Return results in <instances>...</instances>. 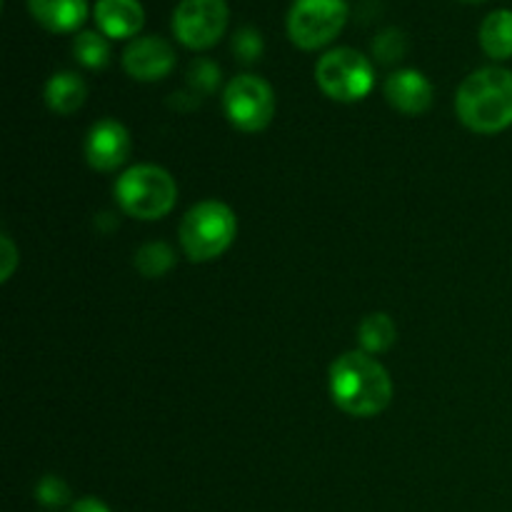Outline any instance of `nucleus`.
Segmentation results:
<instances>
[{"instance_id": "nucleus-10", "label": "nucleus", "mask_w": 512, "mask_h": 512, "mask_svg": "<svg viewBox=\"0 0 512 512\" xmlns=\"http://www.w3.org/2000/svg\"><path fill=\"white\" fill-rule=\"evenodd\" d=\"M130 148H133V143H130L128 128L113 118L98 120L88 130V138L83 145L88 165L100 173L118 170L130 158Z\"/></svg>"}, {"instance_id": "nucleus-17", "label": "nucleus", "mask_w": 512, "mask_h": 512, "mask_svg": "<svg viewBox=\"0 0 512 512\" xmlns=\"http://www.w3.org/2000/svg\"><path fill=\"white\" fill-rule=\"evenodd\" d=\"M73 55L80 65L90 70H103L110 63V43L103 33L80 30L73 40Z\"/></svg>"}, {"instance_id": "nucleus-13", "label": "nucleus", "mask_w": 512, "mask_h": 512, "mask_svg": "<svg viewBox=\"0 0 512 512\" xmlns=\"http://www.w3.org/2000/svg\"><path fill=\"white\" fill-rule=\"evenodd\" d=\"M28 10L50 33H73L88 20V0H28Z\"/></svg>"}, {"instance_id": "nucleus-14", "label": "nucleus", "mask_w": 512, "mask_h": 512, "mask_svg": "<svg viewBox=\"0 0 512 512\" xmlns=\"http://www.w3.org/2000/svg\"><path fill=\"white\" fill-rule=\"evenodd\" d=\"M45 103L53 113L58 115H73L83 108L85 98H88V85L78 73H55L53 78L45 83Z\"/></svg>"}, {"instance_id": "nucleus-18", "label": "nucleus", "mask_w": 512, "mask_h": 512, "mask_svg": "<svg viewBox=\"0 0 512 512\" xmlns=\"http://www.w3.org/2000/svg\"><path fill=\"white\" fill-rule=\"evenodd\" d=\"M175 263V253L170 245L165 243H148L138 250L135 255V268L145 275V278H160L168 273Z\"/></svg>"}, {"instance_id": "nucleus-22", "label": "nucleus", "mask_w": 512, "mask_h": 512, "mask_svg": "<svg viewBox=\"0 0 512 512\" xmlns=\"http://www.w3.org/2000/svg\"><path fill=\"white\" fill-rule=\"evenodd\" d=\"M373 50H375V55L383 60V63H393V60H398L400 55L405 53L403 33H400V30H395V28L385 30V33H380L378 38H375Z\"/></svg>"}, {"instance_id": "nucleus-19", "label": "nucleus", "mask_w": 512, "mask_h": 512, "mask_svg": "<svg viewBox=\"0 0 512 512\" xmlns=\"http://www.w3.org/2000/svg\"><path fill=\"white\" fill-rule=\"evenodd\" d=\"M35 500L50 510L63 508V505L70 503L68 483H65L63 478H58V475H45V478L35 485Z\"/></svg>"}, {"instance_id": "nucleus-1", "label": "nucleus", "mask_w": 512, "mask_h": 512, "mask_svg": "<svg viewBox=\"0 0 512 512\" xmlns=\"http://www.w3.org/2000/svg\"><path fill=\"white\" fill-rule=\"evenodd\" d=\"M330 398L353 418H373L393 400V380L380 360L365 350L345 353L330 365Z\"/></svg>"}, {"instance_id": "nucleus-24", "label": "nucleus", "mask_w": 512, "mask_h": 512, "mask_svg": "<svg viewBox=\"0 0 512 512\" xmlns=\"http://www.w3.org/2000/svg\"><path fill=\"white\" fill-rule=\"evenodd\" d=\"M70 512H110V508L105 503H100L98 498H83L78 503H73Z\"/></svg>"}, {"instance_id": "nucleus-3", "label": "nucleus", "mask_w": 512, "mask_h": 512, "mask_svg": "<svg viewBox=\"0 0 512 512\" xmlns=\"http://www.w3.org/2000/svg\"><path fill=\"white\" fill-rule=\"evenodd\" d=\"M238 218L220 200H203L185 213L180 223V245L193 263H210L233 245Z\"/></svg>"}, {"instance_id": "nucleus-16", "label": "nucleus", "mask_w": 512, "mask_h": 512, "mask_svg": "<svg viewBox=\"0 0 512 512\" xmlns=\"http://www.w3.org/2000/svg\"><path fill=\"white\" fill-rule=\"evenodd\" d=\"M395 323L390 320V315L385 313H373L368 318H363V323L358 325V340L363 345L365 353H385L390 345L395 343Z\"/></svg>"}, {"instance_id": "nucleus-25", "label": "nucleus", "mask_w": 512, "mask_h": 512, "mask_svg": "<svg viewBox=\"0 0 512 512\" xmlns=\"http://www.w3.org/2000/svg\"><path fill=\"white\" fill-rule=\"evenodd\" d=\"M463 3H473L475 5V3H485V0H463Z\"/></svg>"}, {"instance_id": "nucleus-8", "label": "nucleus", "mask_w": 512, "mask_h": 512, "mask_svg": "<svg viewBox=\"0 0 512 512\" xmlns=\"http://www.w3.org/2000/svg\"><path fill=\"white\" fill-rule=\"evenodd\" d=\"M225 0H180L173 13V33L190 50H208L220 43L228 28Z\"/></svg>"}, {"instance_id": "nucleus-11", "label": "nucleus", "mask_w": 512, "mask_h": 512, "mask_svg": "<svg viewBox=\"0 0 512 512\" xmlns=\"http://www.w3.org/2000/svg\"><path fill=\"white\" fill-rule=\"evenodd\" d=\"M383 90L388 103L405 115H420L433 105V85L420 70H395Z\"/></svg>"}, {"instance_id": "nucleus-2", "label": "nucleus", "mask_w": 512, "mask_h": 512, "mask_svg": "<svg viewBox=\"0 0 512 512\" xmlns=\"http://www.w3.org/2000/svg\"><path fill=\"white\" fill-rule=\"evenodd\" d=\"M460 123L483 135L500 133L512 125V73L505 68H480L460 83L455 93Z\"/></svg>"}, {"instance_id": "nucleus-21", "label": "nucleus", "mask_w": 512, "mask_h": 512, "mask_svg": "<svg viewBox=\"0 0 512 512\" xmlns=\"http://www.w3.org/2000/svg\"><path fill=\"white\" fill-rule=\"evenodd\" d=\"M188 83L198 93H213L220 83V70L213 60H195L188 70Z\"/></svg>"}, {"instance_id": "nucleus-20", "label": "nucleus", "mask_w": 512, "mask_h": 512, "mask_svg": "<svg viewBox=\"0 0 512 512\" xmlns=\"http://www.w3.org/2000/svg\"><path fill=\"white\" fill-rule=\"evenodd\" d=\"M233 53L243 63H255L263 55V35L253 25H245L233 35Z\"/></svg>"}, {"instance_id": "nucleus-15", "label": "nucleus", "mask_w": 512, "mask_h": 512, "mask_svg": "<svg viewBox=\"0 0 512 512\" xmlns=\"http://www.w3.org/2000/svg\"><path fill=\"white\" fill-rule=\"evenodd\" d=\"M480 48L493 60L512 58V10H493L480 25Z\"/></svg>"}, {"instance_id": "nucleus-4", "label": "nucleus", "mask_w": 512, "mask_h": 512, "mask_svg": "<svg viewBox=\"0 0 512 512\" xmlns=\"http://www.w3.org/2000/svg\"><path fill=\"white\" fill-rule=\"evenodd\" d=\"M115 200L138 220H160L175 208L178 185L160 165H135L115 180Z\"/></svg>"}, {"instance_id": "nucleus-7", "label": "nucleus", "mask_w": 512, "mask_h": 512, "mask_svg": "<svg viewBox=\"0 0 512 512\" xmlns=\"http://www.w3.org/2000/svg\"><path fill=\"white\" fill-rule=\"evenodd\" d=\"M223 108L230 123L243 133H258L275 115V93L260 75H235L223 90Z\"/></svg>"}, {"instance_id": "nucleus-12", "label": "nucleus", "mask_w": 512, "mask_h": 512, "mask_svg": "<svg viewBox=\"0 0 512 512\" xmlns=\"http://www.w3.org/2000/svg\"><path fill=\"white\" fill-rule=\"evenodd\" d=\"M95 23L105 38H135L145 23V10L140 0H98L93 8Z\"/></svg>"}, {"instance_id": "nucleus-9", "label": "nucleus", "mask_w": 512, "mask_h": 512, "mask_svg": "<svg viewBox=\"0 0 512 512\" xmlns=\"http://www.w3.org/2000/svg\"><path fill=\"white\" fill-rule=\"evenodd\" d=\"M175 50L173 45L158 35H145L135 38L128 48L123 50V68L125 73L140 83H155L173 73L175 68Z\"/></svg>"}, {"instance_id": "nucleus-5", "label": "nucleus", "mask_w": 512, "mask_h": 512, "mask_svg": "<svg viewBox=\"0 0 512 512\" xmlns=\"http://www.w3.org/2000/svg\"><path fill=\"white\" fill-rule=\"evenodd\" d=\"M315 80L330 100L358 103L373 90L375 70L355 48H333L315 65Z\"/></svg>"}, {"instance_id": "nucleus-23", "label": "nucleus", "mask_w": 512, "mask_h": 512, "mask_svg": "<svg viewBox=\"0 0 512 512\" xmlns=\"http://www.w3.org/2000/svg\"><path fill=\"white\" fill-rule=\"evenodd\" d=\"M15 263H18V258H15L13 240H10L8 235H3V278H0L3 283H5V280H10V275H13Z\"/></svg>"}, {"instance_id": "nucleus-6", "label": "nucleus", "mask_w": 512, "mask_h": 512, "mask_svg": "<svg viewBox=\"0 0 512 512\" xmlns=\"http://www.w3.org/2000/svg\"><path fill=\"white\" fill-rule=\"evenodd\" d=\"M345 23V0H293L288 10V38L300 50H320L343 33Z\"/></svg>"}]
</instances>
